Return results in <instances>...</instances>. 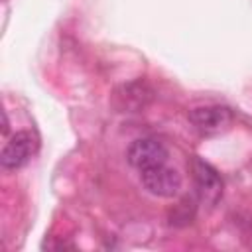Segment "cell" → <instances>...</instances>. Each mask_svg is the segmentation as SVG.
I'll list each match as a JSON object with an SVG mask.
<instances>
[{
    "instance_id": "277c9868",
    "label": "cell",
    "mask_w": 252,
    "mask_h": 252,
    "mask_svg": "<svg viewBox=\"0 0 252 252\" xmlns=\"http://www.w3.org/2000/svg\"><path fill=\"white\" fill-rule=\"evenodd\" d=\"M167 148L156 138H138L126 150V161L138 171L167 163Z\"/></svg>"
},
{
    "instance_id": "6da1fadb",
    "label": "cell",
    "mask_w": 252,
    "mask_h": 252,
    "mask_svg": "<svg viewBox=\"0 0 252 252\" xmlns=\"http://www.w3.org/2000/svg\"><path fill=\"white\" fill-rule=\"evenodd\" d=\"M140 181H142V187L150 195L159 197V199H173L179 195L183 187L181 173L167 163L140 171Z\"/></svg>"
},
{
    "instance_id": "7a4b0ae2",
    "label": "cell",
    "mask_w": 252,
    "mask_h": 252,
    "mask_svg": "<svg viewBox=\"0 0 252 252\" xmlns=\"http://www.w3.org/2000/svg\"><path fill=\"white\" fill-rule=\"evenodd\" d=\"M39 142L37 136L30 130H20L8 138L0 152V163L4 169H20L26 165L37 152Z\"/></svg>"
},
{
    "instance_id": "3957f363",
    "label": "cell",
    "mask_w": 252,
    "mask_h": 252,
    "mask_svg": "<svg viewBox=\"0 0 252 252\" xmlns=\"http://www.w3.org/2000/svg\"><path fill=\"white\" fill-rule=\"evenodd\" d=\"M232 110L222 104H205L189 110V122L203 136H215L224 132L232 124Z\"/></svg>"
},
{
    "instance_id": "5b68a950",
    "label": "cell",
    "mask_w": 252,
    "mask_h": 252,
    "mask_svg": "<svg viewBox=\"0 0 252 252\" xmlns=\"http://www.w3.org/2000/svg\"><path fill=\"white\" fill-rule=\"evenodd\" d=\"M191 169H193V179H195V189H197L199 201L213 207L222 195V179H220L219 171L201 158L193 159Z\"/></svg>"
}]
</instances>
